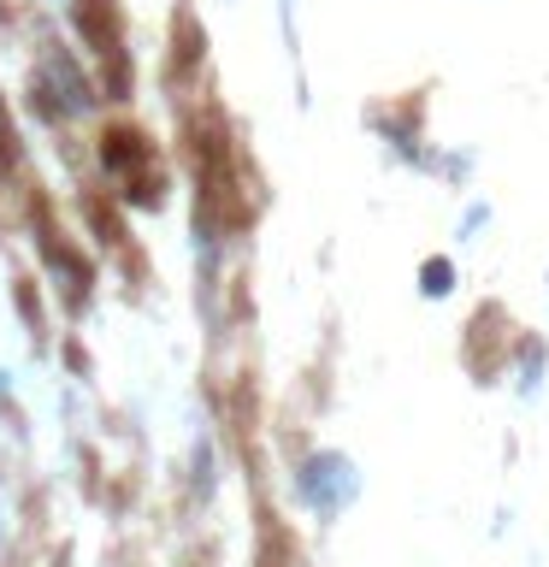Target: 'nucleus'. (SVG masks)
Instances as JSON below:
<instances>
[{"label":"nucleus","mask_w":549,"mask_h":567,"mask_svg":"<svg viewBox=\"0 0 549 567\" xmlns=\"http://www.w3.org/2000/svg\"><path fill=\"white\" fill-rule=\"evenodd\" d=\"M425 290H432V296L449 290V266H425Z\"/></svg>","instance_id":"f257e3e1"}]
</instances>
